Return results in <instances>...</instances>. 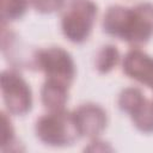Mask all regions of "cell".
<instances>
[{"label":"cell","mask_w":153,"mask_h":153,"mask_svg":"<svg viewBox=\"0 0 153 153\" xmlns=\"http://www.w3.org/2000/svg\"><path fill=\"white\" fill-rule=\"evenodd\" d=\"M103 29L108 35L133 45L145 44L153 36V4L110 6L103 18Z\"/></svg>","instance_id":"6da1fadb"},{"label":"cell","mask_w":153,"mask_h":153,"mask_svg":"<svg viewBox=\"0 0 153 153\" xmlns=\"http://www.w3.org/2000/svg\"><path fill=\"white\" fill-rule=\"evenodd\" d=\"M35 133L39 141L51 147L69 146L80 136L73 112L65 109L41 116L36 121Z\"/></svg>","instance_id":"7a4b0ae2"},{"label":"cell","mask_w":153,"mask_h":153,"mask_svg":"<svg viewBox=\"0 0 153 153\" xmlns=\"http://www.w3.org/2000/svg\"><path fill=\"white\" fill-rule=\"evenodd\" d=\"M61 29L73 43L85 42L92 32L98 7L93 0H68L63 6Z\"/></svg>","instance_id":"3957f363"},{"label":"cell","mask_w":153,"mask_h":153,"mask_svg":"<svg viewBox=\"0 0 153 153\" xmlns=\"http://www.w3.org/2000/svg\"><path fill=\"white\" fill-rule=\"evenodd\" d=\"M32 66L42 71L47 80L69 87L75 78V63L71 54L61 47H49L35 51Z\"/></svg>","instance_id":"277c9868"},{"label":"cell","mask_w":153,"mask_h":153,"mask_svg":"<svg viewBox=\"0 0 153 153\" xmlns=\"http://www.w3.org/2000/svg\"><path fill=\"white\" fill-rule=\"evenodd\" d=\"M1 93L8 114L23 116L32 106V93L29 84L16 71L1 73Z\"/></svg>","instance_id":"5b68a950"},{"label":"cell","mask_w":153,"mask_h":153,"mask_svg":"<svg viewBox=\"0 0 153 153\" xmlns=\"http://www.w3.org/2000/svg\"><path fill=\"white\" fill-rule=\"evenodd\" d=\"M73 117L80 136L96 139L106 128L108 116L105 110L96 103L81 104L73 111Z\"/></svg>","instance_id":"8992f818"},{"label":"cell","mask_w":153,"mask_h":153,"mask_svg":"<svg viewBox=\"0 0 153 153\" xmlns=\"http://www.w3.org/2000/svg\"><path fill=\"white\" fill-rule=\"evenodd\" d=\"M122 68L127 76L147 86L153 91V57L140 49H133L126 54Z\"/></svg>","instance_id":"52a82bcc"},{"label":"cell","mask_w":153,"mask_h":153,"mask_svg":"<svg viewBox=\"0 0 153 153\" xmlns=\"http://www.w3.org/2000/svg\"><path fill=\"white\" fill-rule=\"evenodd\" d=\"M68 88L62 84L45 79L41 88V100L44 108L49 111L63 110L68 100Z\"/></svg>","instance_id":"ba28073f"},{"label":"cell","mask_w":153,"mask_h":153,"mask_svg":"<svg viewBox=\"0 0 153 153\" xmlns=\"http://www.w3.org/2000/svg\"><path fill=\"white\" fill-rule=\"evenodd\" d=\"M118 61H120L118 49L112 44H106L98 50L94 59V66L99 73L105 74L112 71L114 67H116V65L118 63Z\"/></svg>","instance_id":"9c48e42d"},{"label":"cell","mask_w":153,"mask_h":153,"mask_svg":"<svg viewBox=\"0 0 153 153\" xmlns=\"http://www.w3.org/2000/svg\"><path fill=\"white\" fill-rule=\"evenodd\" d=\"M134 126L145 134L153 133V99H146L141 106L130 115Z\"/></svg>","instance_id":"30bf717a"},{"label":"cell","mask_w":153,"mask_h":153,"mask_svg":"<svg viewBox=\"0 0 153 153\" xmlns=\"http://www.w3.org/2000/svg\"><path fill=\"white\" fill-rule=\"evenodd\" d=\"M145 100L146 98L142 94L141 90H139L137 87H127L120 93L117 103L118 108L130 116L141 106Z\"/></svg>","instance_id":"8fae6325"},{"label":"cell","mask_w":153,"mask_h":153,"mask_svg":"<svg viewBox=\"0 0 153 153\" xmlns=\"http://www.w3.org/2000/svg\"><path fill=\"white\" fill-rule=\"evenodd\" d=\"M30 0H1V19L2 23L20 19L27 11Z\"/></svg>","instance_id":"7c38bea8"},{"label":"cell","mask_w":153,"mask_h":153,"mask_svg":"<svg viewBox=\"0 0 153 153\" xmlns=\"http://www.w3.org/2000/svg\"><path fill=\"white\" fill-rule=\"evenodd\" d=\"M1 120H2L1 151H11V146L14 145V128L10 117L4 111L1 112Z\"/></svg>","instance_id":"4fadbf2b"},{"label":"cell","mask_w":153,"mask_h":153,"mask_svg":"<svg viewBox=\"0 0 153 153\" xmlns=\"http://www.w3.org/2000/svg\"><path fill=\"white\" fill-rule=\"evenodd\" d=\"M30 4L39 13H53L63 8L65 0H30Z\"/></svg>","instance_id":"5bb4252c"},{"label":"cell","mask_w":153,"mask_h":153,"mask_svg":"<svg viewBox=\"0 0 153 153\" xmlns=\"http://www.w3.org/2000/svg\"><path fill=\"white\" fill-rule=\"evenodd\" d=\"M105 143H106V142L99 141V140H97V137H96V139H93V141L90 143V146L85 148V151H93V152H94V151H96V152L112 151V148H111V147H108Z\"/></svg>","instance_id":"9a60e30c"}]
</instances>
